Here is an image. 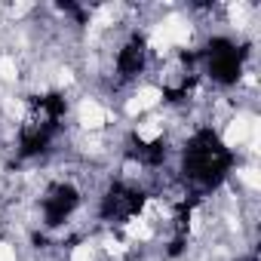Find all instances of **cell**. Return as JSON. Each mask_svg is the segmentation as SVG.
Listing matches in <instances>:
<instances>
[{
	"mask_svg": "<svg viewBox=\"0 0 261 261\" xmlns=\"http://www.w3.org/2000/svg\"><path fill=\"white\" fill-rule=\"evenodd\" d=\"M80 206V191L71 181H53L40 197V218L46 227H62Z\"/></svg>",
	"mask_w": 261,
	"mask_h": 261,
	"instance_id": "4",
	"label": "cell"
},
{
	"mask_svg": "<svg viewBox=\"0 0 261 261\" xmlns=\"http://www.w3.org/2000/svg\"><path fill=\"white\" fill-rule=\"evenodd\" d=\"M237 261H258L255 255H243V258H237Z\"/></svg>",
	"mask_w": 261,
	"mask_h": 261,
	"instance_id": "6",
	"label": "cell"
},
{
	"mask_svg": "<svg viewBox=\"0 0 261 261\" xmlns=\"http://www.w3.org/2000/svg\"><path fill=\"white\" fill-rule=\"evenodd\" d=\"M233 166V154L212 129H197L181 151V181L188 191H215Z\"/></svg>",
	"mask_w": 261,
	"mask_h": 261,
	"instance_id": "1",
	"label": "cell"
},
{
	"mask_svg": "<svg viewBox=\"0 0 261 261\" xmlns=\"http://www.w3.org/2000/svg\"><path fill=\"white\" fill-rule=\"evenodd\" d=\"M145 209V191L133 181H114L98 200V218L108 224H126Z\"/></svg>",
	"mask_w": 261,
	"mask_h": 261,
	"instance_id": "3",
	"label": "cell"
},
{
	"mask_svg": "<svg viewBox=\"0 0 261 261\" xmlns=\"http://www.w3.org/2000/svg\"><path fill=\"white\" fill-rule=\"evenodd\" d=\"M114 68H117V80H123V83L145 74V68H148V43H145L142 34H133V37H129V40L117 49Z\"/></svg>",
	"mask_w": 261,
	"mask_h": 261,
	"instance_id": "5",
	"label": "cell"
},
{
	"mask_svg": "<svg viewBox=\"0 0 261 261\" xmlns=\"http://www.w3.org/2000/svg\"><path fill=\"white\" fill-rule=\"evenodd\" d=\"M197 56L203 65V74H209L212 83L218 86H233L246 65V46L233 43L230 37H212Z\"/></svg>",
	"mask_w": 261,
	"mask_h": 261,
	"instance_id": "2",
	"label": "cell"
}]
</instances>
